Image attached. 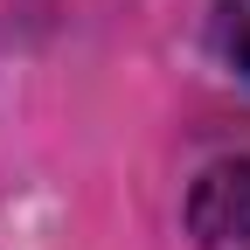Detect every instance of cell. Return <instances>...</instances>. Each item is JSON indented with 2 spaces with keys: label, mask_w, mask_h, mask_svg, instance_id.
I'll return each instance as SVG.
<instances>
[{
  "label": "cell",
  "mask_w": 250,
  "mask_h": 250,
  "mask_svg": "<svg viewBox=\"0 0 250 250\" xmlns=\"http://www.w3.org/2000/svg\"><path fill=\"white\" fill-rule=\"evenodd\" d=\"M195 250H250V160H208L188 188Z\"/></svg>",
  "instance_id": "cell-1"
},
{
  "label": "cell",
  "mask_w": 250,
  "mask_h": 250,
  "mask_svg": "<svg viewBox=\"0 0 250 250\" xmlns=\"http://www.w3.org/2000/svg\"><path fill=\"white\" fill-rule=\"evenodd\" d=\"M208 49L236 77H250V0H215L208 7Z\"/></svg>",
  "instance_id": "cell-2"
}]
</instances>
